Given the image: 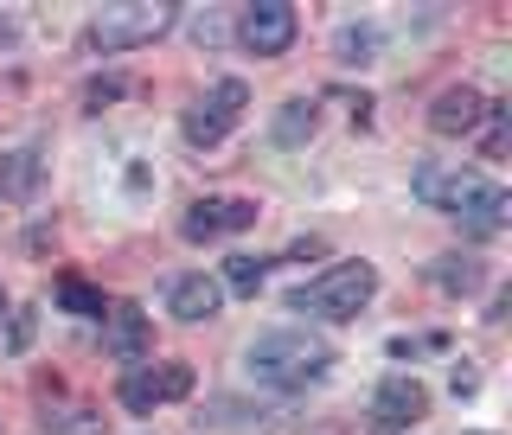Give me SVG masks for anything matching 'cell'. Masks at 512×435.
<instances>
[{
    "mask_svg": "<svg viewBox=\"0 0 512 435\" xmlns=\"http://www.w3.org/2000/svg\"><path fill=\"white\" fill-rule=\"evenodd\" d=\"M480 116H487V103H480V90L455 84L436 96V109H429V128L436 135H468V128H480Z\"/></svg>",
    "mask_w": 512,
    "mask_h": 435,
    "instance_id": "7c38bea8",
    "label": "cell"
},
{
    "mask_svg": "<svg viewBox=\"0 0 512 435\" xmlns=\"http://www.w3.org/2000/svg\"><path fill=\"white\" fill-rule=\"evenodd\" d=\"M429 416V391L416 378H384L372 397V423L378 429H416Z\"/></svg>",
    "mask_w": 512,
    "mask_h": 435,
    "instance_id": "ba28073f",
    "label": "cell"
},
{
    "mask_svg": "<svg viewBox=\"0 0 512 435\" xmlns=\"http://www.w3.org/2000/svg\"><path fill=\"white\" fill-rule=\"evenodd\" d=\"M416 199L436 205V212L461 218L468 231H500L506 212H512V192L480 180V173H442V167H423L416 173Z\"/></svg>",
    "mask_w": 512,
    "mask_h": 435,
    "instance_id": "6da1fadb",
    "label": "cell"
},
{
    "mask_svg": "<svg viewBox=\"0 0 512 435\" xmlns=\"http://www.w3.org/2000/svg\"><path fill=\"white\" fill-rule=\"evenodd\" d=\"M244 103H250V90L237 84V77H218V84L186 109V141L192 148H218V141L244 122Z\"/></svg>",
    "mask_w": 512,
    "mask_h": 435,
    "instance_id": "5b68a950",
    "label": "cell"
},
{
    "mask_svg": "<svg viewBox=\"0 0 512 435\" xmlns=\"http://www.w3.org/2000/svg\"><path fill=\"white\" fill-rule=\"evenodd\" d=\"M372 52H378V32L372 26H346L340 32V58L346 64H372Z\"/></svg>",
    "mask_w": 512,
    "mask_h": 435,
    "instance_id": "ac0fdd59",
    "label": "cell"
},
{
    "mask_svg": "<svg viewBox=\"0 0 512 435\" xmlns=\"http://www.w3.org/2000/svg\"><path fill=\"white\" fill-rule=\"evenodd\" d=\"M58 308L64 314H77V320H103V288H90V282H77V276H64L58 282Z\"/></svg>",
    "mask_w": 512,
    "mask_h": 435,
    "instance_id": "4fadbf2b",
    "label": "cell"
},
{
    "mask_svg": "<svg viewBox=\"0 0 512 435\" xmlns=\"http://www.w3.org/2000/svg\"><path fill=\"white\" fill-rule=\"evenodd\" d=\"M468 435H480V429H468Z\"/></svg>",
    "mask_w": 512,
    "mask_h": 435,
    "instance_id": "7402d4cb",
    "label": "cell"
},
{
    "mask_svg": "<svg viewBox=\"0 0 512 435\" xmlns=\"http://www.w3.org/2000/svg\"><path fill=\"white\" fill-rule=\"evenodd\" d=\"M218 308H224L218 276H205V269H192V276H173V288H167V314H173V320H212Z\"/></svg>",
    "mask_w": 512,
    "mask_h": 435,
    "instance_id": "8fae6325",
    "label": "cell"
},
{
    "mask_svg": "<svg viewBox=\"0 0 512 435\" xmlns=\"http://www.w3.org/2000/svg\"><path fill=\"white\" fill-rule=\"evenodd\" d=\"M32 186H39V154H32V148L7 154V173H0V199H26Z\"/></svg>",
    "mask_w": 512,
    "mask_h": 435,
    "instance_id": "9a60e30c",
    "label": "cell"
},
{
    "mask_svg": "<svg viewBox=\"0 0 512 435\" xmlns=\"http://www.w3.org/2000/svg\"><path fill=\"white\" fill-rule=\"evenodd\" d=\"M436 282H442V288H455V295H468V288H480V269H474V256H442V263H436Z\"/></svg>",
    "mask_w": 512,
    "mask_h": 435,
    "instance_id": "e0dca14e",
    "label": "cell"
},
{
    "mask_svg": "<svg viewBox=\"0 0 512 435\" xmlns=\"http://www.w3.org/2000/svg\"><path fill=\"white\" fill-rule=\"evenodd\" d=\"M180 7L167 0H122V7H103L90 20V45L96 52H135V45H154L160 32H173Z\"/></svg>",
    "mask_w": 512,
    "mask_h": 435,
    "instance_id": "277c9868",
    "label": "cell"
},
{
    "mask_svg": "<svg viewBox=\"0 0 512 435\" xmlns=\"http://www.w3.org/2000/svg\"><path fill=\"white\" fill-rule=\"evenodd\" d=\"M269 276V256H224V282L218 288H231V295H256Z\"/></svg>",
    "mask_w": 512,
    "mask_h": 435,
    "instance_id": "5bb4252c",
    "label": "cell"
},
{
    "mask_svg": "<svg viewBox=\"0 0 512 435\" xmlns=\"http://www.w3.org/2000/svg\"><path fill=\"white\" fill-rule=\"evenodd\" d=\"M250 224H256V199H199V205L180 218V231L192 237V244H205V237L250 231Z\"/></svg>",
    "mask_w": 512,
    "mask_h": 435,
    "instance_id": "9c48e42d",
    "label": "cell"
},
{
    "mask_svg": "<svg viewBox=\"0 0 512 435\" xmlns=\"http://www.w3.org/2000/svg\"><path fill=\"white\" fill-rule=\"evenodd\" d=\"M333 365V346L327 340H308V333L282 327V333H263L250 346V378L269 384V391H301V384H320Z\"/></svg>",
    "mask_w": 512,
    "mask_h": 435,
    "instance_id": "7a4b0ae2",
    "label": "cell"
},
{
    "mask_svg": "<svg viewBox=\"0 0 512 435\" xmlns=\"http://www.w3.org/2000/svg\"><path fill=\"white\" fill-rule=\"evenodd\" d=\"M103 346H109V359H122V365H141V359L154 352L148 314H141L135 301H122V308H109V314H103Z\"/></svg>",
    "mask_w": 512,
    "mask_h": 435,
    "instance_id": "30bf717a",
    "label": "cell"
},
{
    "mask_svg": "<svg viewBox=\"0 0 512 435\" xmlns=\"http://www.w3.org/2000/svg\"><path fill=\"white\" fill-rule=\"evenodd\" d=\"M372 295H378V269L372 263H333V269H320L314 282H301L295 295H288V308L320 314V320H352Z\"/></svg>",
    "mask_w": 512,
    "mask_h": 435,
    "instance_id": "3957f363",
    "label": "cell"
},
{
    "mask_svg": "<svg viewBox=\"0 0 512 435\" xmlns=\"http://www.w3.org/2000/svg\"><path fill=\"white\" fill-rule=\"evenodd\" d=\"M0 320H7V288H0Z\"/></svg>",
    "mask_w": 512,
    "mask_h": 435,
    "instance_id": "44dd1931",
    "label": "cell"
},
{
    "mask_svg": "<svg viewBox=\"0 0 512 435\" xmlns=\"http://www.w3.org/2000/svg\"><path fill=\"white\" fill-rule=\"evenodd\" d=\"M192 391V365H160V372H148V365H135V372L122 378V410H135V416H154L160 404H173V397H186Z\"/></svg>",
    "mask_w": 512,
    "mask_h": 435,
    "instance_id": "52a82bcc",
    "label": "cell"
},
{
    "mask_svg": "<svg viewBox=\"0 0 512 435\" xmlns=\"http://www.w3.org/2000/svg\"><path fill=\"white\" fill-rule=\"evenodd\" d=\"M314 135V103H288L282 116H276V141L282 148H295V141H308Z\"/></svg>",
    "mask_w": 512,
    "mask_h": 435,
    "instance_id": "2e32d148",
    "label": "cell"
},
{
    "mask_svg": "<svg viewBox=\"0 0 512 435\" xmlns=\"http://www.w3.org/2000/svg\"><path fill=\"white\" fill-rule=\"evenodd\" d=\"M26 340H32V314H13V327H7V346H13V352H26Z\"/></svg>",
    "mask_w": 512,
    "mask_h": 435,
    "instance_id": "ffe728a7",
    "label": "cell"
},
{
    "mask_svg": "<svg viewBox=\"0 0 512 435\" xmlns=\"http://www.w3.org/2000/svg\"><path fill=\"white\" fill-rule=\"evenodd\" d=\"M506 148V103H487V154Z\"/></svg>",
    "mask_w": 512,
    "mask_h": 435,
    "instance_id": "d6986e66",
    "label": "cell"
},
{
    "mask_svg": "<svg viewBox=\"0 0 512 435\" xmlns=\"http://www.w3.org/2000/svg\"><path fill=\"white\" fill-rule=\"evenodd\" d=\"M295 32H301V20H295L288 0H256V7L237 13V39H244V52H256V58H282L288 45H295Z\"/></svg>",
    "mask_w": 512,
    "mask_h": 435,
    "instance_id": "8992f818",
    "label": "cell"
}]
</instances>
